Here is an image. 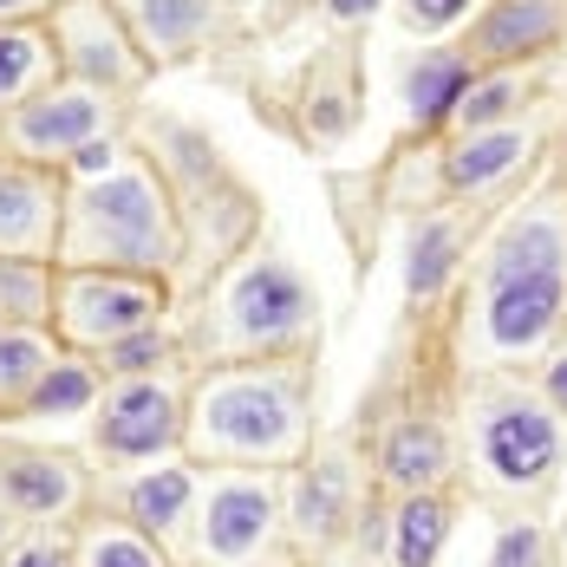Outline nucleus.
I'll use <instances>...</instances> for the list:
<instances>
[{
  "mask_svg": "<svg viewBox=\"0 0 567 567\" xmlns=\"http://www.w3.org/2000/svg\"><path fill=\"white\" fill-rule=\"evenodd\" d=\"M313 359L196 365L183 404V456L196 470H293L313 451Z\"/></svg>",
  "mask_w": 567,
  "mask_h": 567,
  "instance_id": "obj_1",
  "label": "nucleus"
},
{
  "mask_svg": "<svg viewBox=\"0 0 567 567\" xmlns=\"http://www.w3.org/2000/svg\"><path fill=\"white\" fill-rule=\"evenodd\" d=\"M189 255V223L171 176L144 151H124L105 176L65 183L53 268H124V275H164L171 281Z\"/></svg>",
  "mask_w": 567,
  "mask_h": 567,
  "instance_id": "obj_2",
  "label": "nucleus"
},
{
  "mask_svg": "<svg viewBox=\"0 0 567 567\" xmlns=\"http://www.w3.org/2000/svg\"><path fill=\"white\" fill-rule=\"evenodd\" d=\"M463 476L483 503L542 509L561 483L567 424L528 372H470L463 385Z\"/></svg>",
  "mask_w": 567,
  "mask_h": 567,
  "instance_id": "obj_3",
  "label": "nucleus"
},
{
  "mask_svg": "<svg viewBox=\"0 0 567 567\" xmlns=\"http://www.w3.org/2000/svg\"><path fill=\"white\" fill-rule=\"evenodd\" d=\"M313 346H320L313 281L287 255L255 248L209 293L196 333L183 340V359L196 372V365H235V359H313Z\"/></svg>",
  "mask_w": 567,
  "mask_h": 567,
  "instance_id": "obj_4",
  "label": "nucleus"
},
{
  "mask_svg": "<svg viewBox=\"0 0 567 567\" xmlns=\"http://www.w3.org/2000/svg\"><path fill=\"white\" fill-rule=\"evenodd\" d=\"M567 340V275H515L470 293L463 365L470 372H535Z\"/></svg>",
  "mask_w": 567,
  "mask_h": 567,
  "instance_id": "obj_5",
  "label": "nucleus"
},
{
  "mask_svg": "<svg viewBox=\"0 0 567 567\" xmlns=\"http://www.w3.org/2000/svg\"><path fill=\"white\" fill-rule=\"evenodd\" d=\"M372 496V470H365V451L359 437H313V451L300 456L293 470H281V542L307 561L346 548L352 522Z\"/></svg>",
  "mask_w": 567,
  "mask_h": 567,
  "instance_id": "obj_6",
  "label": "nucleus"
},
{
  "mask_svg": "<svg viewBox=\"0 0 567 567\" xmlns=\"http://www.w3.org/2000/svg\"><path fill=\"white\" fill-rule=\"evenodd\" d=\"M176 281L164 275H124V268H59L53 333L65 352H105V346L171 327Z\"/></svg>",
  "mask_w": 567,
  "mask_h": 567,
  "instance_id": "obj_7",
  "label": "nucleus"
},
{
  "mask_svg": "<svg viewBox=\"0 0 567 567\" xmlns=\"http://www.w3.org/2000/svg\"><path fill=\"white\" fill-rule=\"evenodd\" d=\"M183 404H189V365L144 372V379H105V392L85 417V437H92V456L105 463V476L183 456Z\"/></svg>",
  "mask_w": 567,
  "mask_h": 567,
  "instance_id": "obj_8",
  "label": "nucleus"
},
{
  "mask_svg": "<svg viewBox=\"0 0 567 567\" xmlns=\"http://www.w3.org/2000/svg\"><path fill=\"white\" fill-rule=\"evenodd\" d=\"M281 542V470H203L189 515V567H235Z\"/></svg>",
  "mask_w": 567,
  "mask_h": 567,
  "instance_id": "obj_9",
  "label": "nucleus"
},
{
  "mask_svg": "<svg viewBox=\"0 0 567 567\" xmlns=\"http://www.w3.org/2000/svg\"><path fill=\"white\" fill-rule=\"evenodd\" d=\"M117 124H124V99L92 92V85H79V79H53L47 92H33V99H20L13 112H0V151L59 171L79 144L117 137Z\"/></svg>",
  "mask_w": 567,
  "mask_h": 567,
  "instance_id": "obj_10",
  "label": "nucleus"
},
{
  "mask_svg": "<svg viewBox=\"0 0 567 567\" xmlns=\"http://www.w3.org/2000/svg\"><path fill=\"white\" fill-rule=\"evenodd\" d=\"M47 33H53V53H59V79L112 92L124 105L151 85V59L137 53L117 0H59L47 13Z\"/></svg>",
  "mask_w": 567,
  "mask_h": 567,
  "instance_id": "obj_11",
  "label": "nucleus"
},
{
  "mask_svg": "<svg viewBox=\"0 0 567 567\" xmlns=\"http://www.w3.org/2000/svg\"><path fill=\"white\" fill-rule=\"evenodd\" d=\"M0 503L27 528H72L99 503V476H92V463H79L59 444L0 437Z\"/></svg>",
  "mask_w": 567,
  "mask_h": 567,
  "instance_id": "obj_12",
  "label": "nucleus"
},
{
  "mask_svg": "<svg viewBox=\"0 0 567 567\" xmlns=\"http://www.w3.org/2000/svg\"><path fill=\"white\" fill-rule=\"evenodd\" d=\"M463 476V451H456L451 424L431 411H398L372 437V483L385 496H424V489H451Z\"/></svg>",
  "mask_w": 567,
  "mask_h": 567,
  "instance_id": "obj_13",
  "label": "nucleus"
},
{
  "mask_svg": "<svg viewBox=\"0 0 567 567\" xmlns=\"http://www.w3.org/2000/svg\"><path fill=\"white\" fill-rule=\"evenodd\" d=\"M196 496H203V470H196L189 456H164V463H144V470H112V489H105L99 509L124 515L131 528L157 535L176 555V542L189 535Z\"/></svg>",
  "mask_w": 567,
  "mask_h": 567,
  "instance_id": "obj_14",
  "label": "nucleus"
},
{
  "mask_svg": "<svg viewBox=\"0 0 567 567\" xmlns=\"http://www.w3.org/2000/svg\"><path fill=\"white\" fill-rule=\"evenodd\" d=\"M542 151L535 124H496V131H451L437 144V183H444V203H483L496 196L503 183H515V171H528Z\"/></svg>",
  "mask_w": 567,
  "mask_h": 567,
  "instance_id": "obj_15",
  "label": "nucleus"
},
{
  "mask_svg": "<svg viewBox=\"0 0 567 567\" xmlns=\"http://www.w3.org/2000/svg\"><path fill=\"white\" fill-rule=\"evenodd\" d=\"M567 40V0H483L456 40L476 65H542Z\"/></svg>",
  "mask_w": 567,
  "mask_h": 567,
  "instance_id": "obj_16",
  "label": "nucleus"
},
{
  "mask_svg": "<svg viewBox=\"0 0 567 567\" xmlns=\"http://www.w3.org/2000/svg\"><path fill=\"white\" fill-rule=\"evenodd\" d=\"M515 275H567V189H542L489 235L476 287H503Z\"/></svg>",
  "mask_w": 567,
  "mask_h": 567,
  "instance_id": "obj_17",
  "label": "nucleus"
},
{
  "mask_svg": "<svg viewBox=\"0 0 567 567\" xmlns=\"http://www.w3.org/2000/svg\"><path fill=\"white\" fill-rule=\"evenodd\" d=\"M59 216H65V176L0 151V255L53 261Z\"/></svg>",
  "mask_w": 567,
  "mask_h": 567,
  "instance_id": "obj_18",
  "label": "nucleus"
},
{
  "mask_svg": "<svg viewBox=\"0 0 567 567\" xmlns=\"http://www.w3.org/2000/svg\"><path fill=\"white\" fill-rule=\"evenodd\" d=\"M470 241H476V209H463V203H437L431 216H417L411 241H404V300L411 307L444 300L451 281L463 275Z\"/></svg>",
  "mask_w": 567,
  "mask_h": 567,
  "instance_id": "obj_19",
  "label": "nucleus"
},
{
  "mask_svg": "<svg viewBox=\"0 0 567 567\" xmlns=\"http://www.w3.org/2000/svg\"><path fill=\"white\" fill-rule=\"evenodd\" d=\"M470 79H476V59L463 47H424L404 65V124L417 137H451L456 99L470 92Z\"/></svg>",
  "mask_w": 567,
  "mask_h": 567,
  "instance_id": "obj_20",
  "label": "nucleus"
},
{
  "mask_svg": "<svg viewBox=\"0 0 567 567\" xmlns=\"http://www.w3.org/2000/svg\"><path fill=\"white\" fill-rule=\"evenodd\" d=\"M137 53L157 65H183L209 33H216V0H117Z\"/></svg>",
  "mask_w": 567,
  "mask_h": 567,
  "instance_id": "obj_21",
  "label": "nucleus"
},
{
  "mask_svg": "<svg viewBox=\"0 0 567 567\" xmlns=\"http://www.w3.org/2000/svg\"><path fill=\"white\" fill-rule=\"evenodd\" d=\"M542 72H548V59H542V65H476L470 92L456 99L451 131H496V124H522V112H528V105H535V92H542Z\"/></svg>",
  "mask_w": 567,
  "mask_h": 567,
  "instance_id": "obj_22",
  "label": "nucleus"
},
{
  "mask_svg": "<svg viewBox=\"0 0 567 567\" xmlns=\"http://www.w3.org/2000/svg\"><path fill=\"white\" fill-rule=\"evenodd\" d=\"M456 528V496L424 489V496H392V535H385V567H437L444 542Z\"/></svg>",
  "mask_w": 567,
  "mask_h": 567,
  "instance_id": "obj_23",
  "label": "nucleus"
},
{
  "mask_svg": "<svg viewBox=\"0 0 567 567\" xmlns=\"http://www.w3.org/2000/svg\"><path fill=\"white\" fill-rule=\"evenodd\" d=\"M72 567H176V555L157 535H144L124 515L92 503V509L72 522Z\"/></svg>",
  "mask_w": 567,
  "mask_h": 567,
  "instance_id": "obj_24",
  "label": "nucleus"
},
{
  "mask_svg": "<svg viewBox=\"0 0 567 567\" xmlns=\"http://www.w3.org/2000/svg\"><path fill=\"white\" fill-rule=\"evenodd\" d=\"M105 392V379H99V365L85 359V352H59L53 372L33 385V398L7 417V424H72V417H92V404Z\"/></svg>",
  "mask_w": 567,
  "mask_h": 567,
  "instance_id": "obj_25",
  "label": "nucleus"
},
{
  "mask_svg": "<svg viewBox=\"0 0 567 567\" xmlns=\"http://www.w3.org/2000/svg\"><path fill=\"white\" fill-rule=\"evenodd\" d=\"M65 352L53 327H0V424L33 398V385L53 372V359Z\"/></svg>",
  "mask_w": 567,
  "mask_h": 567,
  "instance_id": "obj_26",
  "label": "nucleus"
},
{
  "mask_svg": "<svg viewBox=\"0 0 567 567\" xmlns=\"http://www.w3.org/2000/svg\"><path fill=\"white\" fill-rule=\"evenodd\" d=\"M59 79V53L47 20L40 27H0V112H13L20 99L47 92Z\"/></svg>",
  "mask_w": 567,
  "mask_h": 567,
  "instance_id": "obj_27",
  "label": "nucleus"
},
{
  "mask_svg": "<svg viewBox=\"0 0 567 567\" xmlns=\"http://www.w3.org/2000/svg\"><path fill=\"white\" fill-rule=\"evenodd\" d=\"M352 117H359V79H352V59L333 53L327 65H313V79H307L300 131H307V137H346Z\"/></svg>",
  "mask_w": 567,
  "mask_h": 567,
  "instance_id": "obj_28",
  "label": "nucleus"
},
{
  "mask_svg": "<svg viewBox=\"0 0 567 567\" xmlns=\"http://www.w3.org/2000/svg\"><path fill=\"white\" fill-rule=\"evenodd\" d=\"M53 293H59L53 261L0 255V327H53Z\"/></svg>",
  "mask_w": 567,
  "mask_h": 567,
  "instance_id": "obj_29",
  "label": "nucleus"
},
{
  "mask_svg": "<svg viewBox=\"0 0 567 567\" xmlns=\"http://www.w3.org/2000/svg\"><path fill=\"white\" fill-rule=\"evenodd\" d=\"M92 365H99V379H144V372H176L189 359H183V333L151 327V333H131V340L92 352Z\"/></svg>",
  "mask_w": 567,
  "mask_h": 567,
  "instance_id": "obj_30",
  "label": "nucleus"
},
{
  "mask_svg": "<svg viewBox=\"0 0 567 567\" xmlns=\"http://www.w3.org/2000/svg\"><path fill=\"white\" fill-rule=\"evenodd\" d=\"M483 567H561L555 561V528L535 509H515L496 522V542H489V561Z\"/></svg>",
  "mask_w": 567,
  "mask_h": 567,
  "instance_id": "obj_31",
  "label": "nucleus"
},
{
  "mask_svg": "<svg viewBox=\"0 0 567 567\" xmlns=\"http://www.w3.org/2000/svg\"><path fill=\"white\" fill-rule=\"evenodd\" d=\"M0 567H72V528H20Z\"/></svg>",
  "mask_w": 567,
  "mask_h": 567,
  "instance_id": "obj_32",
  "label": "nucleus"
},
{
  "mask_svg": "<svg viewBox=\"0 0 567 567\" xmlns=\"http://www.w3.org/2000/svg\"><path fill=\"white\" fill-rule=\"evenodd\" d=\"M476 7L483 0H398V13H404L411 33H451L463 20H476Z\"/></svg>",
  "mask_w": 567,
  "mask_h": 567,
  "instance_id": "obj_33",
  "label": "nucleus"
},
{
  "mask_svg": "<svg viewBox=\"0 0 567 567\" xmlns=\"http://www.w3.org/2000/svg\"><path fill=\"white\" fill-rule=\"evenodd\" d=\"M124 151H131L124 137H99V144H79V151H72L65 164H59V176H65V183H92V176H105V171H112V164L124 157Z\"/></svg>",
  "mask_w": 567,
  "mask_h": 567,
  "instance_id": "obj_34",
  "label": "nucleus"
},
{
  "mask_svg": "<svg viewBox=\"0 0 567 567\" xmlns=\"http://www.w3.org/2000/svg\"><path fill=\"white\" fill-rule=\"evenodd\" d=\"M528 379H535V392L548 398V404L561 411V424H567V340L555 346V352H548V359H542V365H535Z\"/></svg>",
  "mask_w": 567,
  "mask_h": 567,
  "instance_id": "obj_35",
  "label": "nucleus"
},
{
  "mask_svg": "<svg viewBox=\"0 0 567 567\" xmlns=\"http://www.w3.org/2000/svg\"><path fill=\"white\" fill-rule=\"evenodd\" d=\"M320 13H327L333 27H365L372 13H385V0H320Z\"/></svg>",
  "mask_w": 567,
  "mask_h": 567,
  "instance_id": "obj_36",
  "label": "nucleus"
},
{
  "mask_svg": "<svg viewBox=\"0 0 567 567\" xmlns=\"http://www.w3.org/2000/svg\"><path fill=\"white\" fill-rule=\"evenodd\" d=\"M59 0H0V27H40Z\"/></svg>",
  "mask_w": 567,
  "mask_h": 567,
  "instance_id": "obj_37",
  "label": "nucleus"
},
{
  "mask_svg": "<svg viewBox=\"0 0 567 567\" xmlns=\"http://www.w3.org/2000/svg\"><path fill=\"white\" fill-rule=\"evenodd\" d=\"M235 567H300V555L287 542H275V548H261V555H248V561H235Z\"/></svg>",
  "mask_w": 567,
  "mask_h": 567,
  "instance_id": "obj_38",
  "label": "nucleus"
},
{
  "mask_svg": "<svg viewBox=\"0 0 567 567\" xmlns=\"http://www.w3.org/2000/svg\"><path fill=\"white\" fill-rule=\"evenodd\" d=\"M320 567H379V561H365V555L346 542V548H333V555H320Z\"/></svg>",
  "mask_w": 567,
  "mask_h": 567,
  "instance_id": "obj_39",
  "label": "nucleus"
},
{
  "mask_svg": "<svg viewBox=\"0 0 567 567\" xmlns=\"http://www.w3.org/2000/svg\"><path fill=\"white\" fill-rule=\"evenodd\" d=\"M20 528H27V522H20V515H13V509H7V503H0V555L13 548V535H20Z\"/></svg>",
  "mask_w": 567,
  "mask_h": 567,
  "instance_id": "obj_40",
  "label": "nucleus"
},
{
  "mask_svg": "<svg viewBox=\"0 0 567 567\" xmlns=\"http://www.w3.org/2000/svg\"><path fill=\"white\" fill-rule=\"evenodd\" d=\"M555 561L567 567V528H561V535H555Z\"/></svg>",
  "mask_w": 567,
  "mask_h": 567,
  "instance_id": "obj_41",
  "label": "nucleus"
},
{
  "mask_svg": "<svg viewBox=\"0 0 567 567\" xmlns=\"http://www.w3.org/2000/svg\"><path fill=\"white\" fill-rule=\"evenodd\" d=\"M561 171H567V124H561Z\"/></svg>",
  "mask_w": 567,
  "mask_h": 567,
  "instance_id": "obj_42",
  "label": "nucleus"
}]
</instances>
